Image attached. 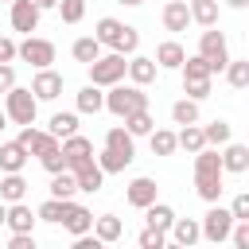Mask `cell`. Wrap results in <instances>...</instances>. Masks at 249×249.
<instances>
[{
  "label": "cell",
  "instance_id": "obj_46",
  "mask_svg": "<svg viewBox=\"0 0 249 249\" xmlns=\"http://www.w3.org/2000/svg\"><path fill=\"white\" fill-rule=\"evenodd\" d=\"M8 249H35V237L31 233H12L8 237Z\"/></svg>",
  "mask_w": 249,
  "mask_h": 249
},
{
  "label": "cell",
  "instance_id": "obj_43",
  "mask_svg": "<svg viewBox=\"0 0 249 249\" xmlns=\"http://www.w3.org/2000/svg\"><path fill=\"white\" fill-rule=\"evenodd\" d=\"M39 163H43V167H47L51 175H54V171H62V167H66V156H62V144H58L54 152H47V156H39Z\"/></svg>",
  "mask_w": 249,
  "mask_h": 249
},
{
  "label": "cell",
  "instance_id": "obj_49",
  "mask_svg": "<svg viewBox=\"0 0 249 249\" xmlns=\"http://www.w3.org/2000/svg\"><path fill=\"white\" fill-rule=\"evenodd\" d=\"M35 4H39V12H47V8H54L58 0H35Z\"/></svg>",
  "mask_w": 249,
  "mask_h": 249
},
{
  "label": "cell",
  "instance_id": "obj_9",
  "mask_svg": "<svg viewBox=\"0 0 249 249\" xmlns=\"http://www.w3.org/2000/svg\"><path fill=\"white\" fill-rule=\"evenodd\" d=\"M31 93L35 101H54L62 93V74H54L51 66H39V74L31 78Z\"/></svg>",
  "mask_w": 249,
  "mask_h": 249
},
{
  "label": "cell",
  "instance_id": "obj_26",
  "mask_svg": "<svg viewBox=\"0 0 249 249\" xmlns=\"http://www.w3.org/2000/svg\"><path fill=\"white\" fill-rule=\"evenodd\" d=\"M187 12H191V23H202V27L218 23V0H191Z\"/></svg>",
  "mask_w": 249,
  "mask_h": 249
},
{
  "label": "cell",
  "instance_id": "obj_15",
  "mask_svg": "<svg viewBox=\"0 0 249 249\" xmlns=\"http://www.w3.org/2000/svg\"><path fill=\"white\" fill-rule=\"evenodd\" d=\"M124 198H128V206L144 210L148 202H156V179H148V175L132 179V183H128V191H124Z\"/></svg>",
  "mask_w": 249,
  "mask_h": 249
},
{
  "label": "cell",
  "instance_id": "obj_21",
  "mask_svg": "<svg viewBox=\"0 0 249 249\" xmlns=\"http://www.w3.org/2000/svg\"><path fill=\"white\" fill-rule=\"evenodd\" d=\"M124 74L132 78V86H148V82L156 78V58H144V54H136V58H128Z\"/></svg>",
  "mask_w": 249,
  "mask_h": 249
},
{
  "label": "cell",
  "instance_id": "obj_3",
  "mask_svg": "<svg viewBox=\"0 0 249 249\" xmlns=\"http://www.w3.org/2000/svg\"><path fill=\"white\" fill-rule=\"evenodd\" d=\"M105 109H109L113 117H128V113H136V109H148V93H144L140 86H121V82H113L109 93H105Z\"/></svg>",
  "mask_w": 249,
  "mask_h": 249
},
{
  "label": "cell",
  "instance_id": "obj_6",
  "mask_svg": "<svg viewBox=\"0 0 249 249\" xmlns=\"http://www.w3.org/2000/svg\"><path fill=\"white\" fill-rule=\"evenodd\" d=\"M198 54L206 58L210 74H218V70L230 62V51H226V35H222V31H214V27H206V31H202V39H198Z\"/></svg>",
  "mask_w": 249,
  "mask_h": 249
},
{
  "label": "cell",
  "instance_id": "obj_50",
  "mask_svg": "<svg viewBox=\"0 0 249 249\" xmlns=\"http://www.w3.org/2000/svg\"><path fill=\"white\" fill-rule=\"evenodd\" d=\"M226 4H230V8H245L249 0H226Z\"/></svg>",
  "mask_w": 249,
  "mask_h": 249
},
{
  "label": "cell",
  "instance_id": "obj_23",
  "mask_svg": "<svg viewBox=\"0 0 249 249\" xmlns=\"http://www.w3.org/2000/svg\"><path fill=\"white\" fill-rule=\"evenodd\" d=\"M23 195H27L23 175L19 171H4V179H0V202H19Z\"/></svg>",
  "mask_w": 249,
  "mask_h": 249
},
{
  "label": "cell",
  "instance_id": "obj_29",
  "mask_svg": "<svg viewBox=\"0 0 249 249\" xmlns=\"http://www.w3.org/2000/svg\"><path fill=\"white\" fill-rule=\"evenodd\" d=\"M105 148H113V152H121V156H128V160L136 156V148H132V132H128V128H121V124L105 132Z\"/></svg>",
  "mask_w": 249,
  "mask_h": 249
},
{
  "label": "cell",
  "instance_id": "obj_24",
  "mask_svg": "<svg viewBox=\"0 0 249 249\" xmlns=\"http://www.w3.org/2000/svg\"><path fill=\"white\" fill-rule=\"evenodd\" d=\"M144 222H148L152 230H163V233H167V226L175 222V210H171L167 202H148V206H144Z\"/></svg>",
  "mask_w": 249,
  "mask_h": 249
},
{
  "label": "cell",
  "instance_id": "obj_4",
  "mask_svg": "<svg viewBox=\"0 0 249 249\" xmlns=\"http://www.w3.org/2000/svg\"><path fill=\"white\" fill-rule=\"evenodd\" d=\"M4 113H8V121H16V124H35L39 101H35V93H31V89L12 86V89L4 93Z\"/></svg>",
  "mask_w": 249,
  "mask_h": 249
},
{
  "label": "cell",
  "instance_id": "obj_41",
  "mask_svg": "<svg viewBox=\"0 0 249 249\" xmlns=\"http://www.w3.org/2000/svg\"><path fill=\"white\" fill-rule=\"evenodd\" d=\"M202 136H206V144H226V140H230V124H226V121H210V124L202 128Z\"/></svg>",
  "mask_w": 249,
  "mask_h": 249
},
{
  "label": "cell",
  "instance_id": "obj_35",
  "mask_svg": "<svg viewBox=\"0 0 249 249\" xmlns=\"http://www.w3.org/2000/svg\"><path fill=\"white\" fill-rule=\"evenodd\" d=\"M62 214H66V198H54V195L35 210V218H39V222H51V226H58V222H62Z\"/></svg>",
  "mask_w": 249,
  "mask_h": 249
},
{
  "label": "cell",
  "instance_id": "obj_20",
  "mask_svg": "<svg viewBox=\"0 0 249 249\" xmlns=\"http://www.w3.org/2000/svg\"><path fill=\"white\" fill-rule=\"evenodd\" d=\"M183 58H187V51H183L175 39H167V43H160V47H156V66H163V70H179V66H183Z\"/></svg>",
  "mask_w": 249,
  "mask_h": 249
},
{
  "label": "cell",
  "instance_id": "obj_37",
  "mask_svg": "<svg viewBox=\"0 0 249 249\" xmlns=\"http://www.w3.org/2000/svg\"><path fill=\"white\" fill-rule=\"evenodd\" d=\"M148 140H152V156H171L175 152V132H167V128H152Z\"/></svg>",
  "mask_w": 249,
  "mask_h": 249
},
{
  "label": "cell",
  "instance_id": "obj_14",
  "mask_svg": "<svg viewBox=\"0 0 249 249\" xmlns=\"http://www.w3.org/2000/svg\"><path fill=\"white\" fill-rule=\"evenodd\" d=\"M62 226L70 230V237H78V233H89V226H93V214H89L86 206H78L74 198H66V214H62Z\"/></svg>",
  "mask_w": 249,
  "mask_h": 249
},
{
  "label": "cell",
  "instance_id": "obj_30",
  "mask_svg": "<svg viewBox=\"0 0 249 249\" xmlns=\"http://www.w3.org/2000/svg\"><path fill=\"white\" fill-rule=\"evenodd\" d=\"M74 191H78V179H74V171H54L51 175V195L54 198H74Z\"/></svg>",
  "mask_w": 249,
  "mask_h": 249
},
{
  "label": "cell",
  "instance_id": "obj_40",
  "mask_svg": "<svg viewBox=\"0 0 249 249\" xmlns=\"http://www.w3.org/2000/svg\"><path fill=\"white\" fill-rule=\"evenodd\" d=\"M54 8H58V16H62L66 23H78V19L86 16V0H58Z\"/></svg>",
  "mask_w": 249,
  "mask_h": 249
},
{
  "label": "cell",
  "instance_id": "obj_22",
  "mask_svg": "<svg viewBox=\"0 0 249 249\" xmlns=\"http://www.w3.org/2000/svg\"><path fill=\"white\" fill-rule=\"evenodd\" d=\"M167 230H171V241H175V245H195V241L202 237V230H198L195 218H175Z\"/></svg>",
  "mask_w": 249,
  "mask_h": 249
},
{
  "label": "cell",
  "instance_id": "obj_47",
  "mask_svg": "<svg viewBox=\"0 0 249 249\" xmlns=\"http://www.w3.org/2000/svg\"><path fill=\"white\" fill-rule=\"evenodd\" d=\"M230 214H233V218H249V195H237L233 206H230Z\"/></svg>",
  "mask_w": 249,
  "mask_h": 249
},
{
  "label": "cell",
  "instance_id": "obj_42",
  "mask_svg": "<svg viewBox=\"0 0 249 249\" xmlns=\"http://www.w3.org/2000/svg\"><path fill=\"white\" fill-rule=\"evenodd\" d=\"M163 245H167V233H163V230H152V226H148V230L140 233V249H163Z\"/></svg>",
  "mask_w": 249,
  "mask_h": 249
},
{
  "label": "cell",
  "instance_id": "obj_13",
  "mask_svg": "<svg viewBox=\"0 0 249 249\" xmlns=\"http://www.w3.org/2000/svg\"><path fill=\"white\" fill-rule=\"evenodd\" d=\"M4 226H8L12 233H31V230H35V210L23 206V198H19V202H12V206L4 210Z\"/></svg>",
  "mask_w": 249,
  "mask_h": 249
},
{
  "label": "cell",
  "instance_id": "obj_45",
  "mask_svg": "<svg viewBox=\"0 0 249 249\" xmlns=\"http://www.w3.org/2000/svg\"><path fill=\"white\" fill-rule=\"evenodd\" d=\"M16 86V70H12V62H0V93H8Z\"/></svg>",
  "mask_w": 249,
  "mask_h": 249
},
{
  "label": "cell",
  "instance_id": "obj_27",
  "mask_svg": "<svg viewBox=\"0 0 249 249\" xmlns=\"http://www.w3.org/2000/svg\"><path fill=\"white\" fill-rule=\"evenodd\" d=\"M175 148H183V152H198V148H206V136H202V128L191 121V124H183L179 132H175Z\"/></svg>",
  "mask_w": 249,
  "mask_h": 249
},
{
  "label": "cell",
  "instance_id": "obj_53",
  "mask_svg": "<svg viewBox=\"0 0 249 249\" xmlns=\"http://www.w3.org/2000/svg\"><path fill=\"white\" fill-rule=\"evenodd\" d=\"M4 210H8V206H4V202H0V226H4Z\"/></svg>",
  "mask_w": 249,
  "mask_h": 249
},
{
  "label": "cell",
  "instance_id": "obj_2",
  "mask_svg": "<svg viewBox=\"0 0 249 249\" xmlns=\"http://www.w3.org/2000/svg\"><path fill=\"white\" fill-rule=\"evenodd\" d=\"M101 47H113L117 54H136V47H140V35H136V27H128V23H121V19H113V16H105V19H97V35H93Z\"/></svg>",
  "mask_w": 249,
  "mask_h": 249
},
{
  "label": "cell",
  "instance_id": "obj_51",
  "mask_svg": "<svg viewBox=\"0 0 249 249\" xmlns=\"http://www.w3.org/2000/svg\"><path fill=\"white\" fill-rule=\"evenodd\" d=\"M117 4H124V8H136V4H144V0H117Z\"/></svg>",
  "mask_w": 249,
  "mask_h": 249
},
{
  "label": "cell",
  "instance_id": "obj_8",
  "mask_svg": "<svg viewBox=\"0 0 249 249\" xmlns=\"http://www.w3.org/2000/svg\"><path fill=\"white\" fill-rule=\"evenodd\" d=\"M230 226H233V214H230V210H222V206H210L198 230H202V237H206V241H214V245H218V241H226V237H230Z\"/></svg>",
  "mask_w": 249,
  "mask_h": 249
},
{
  "label": "cell",
  "instance_id": "obj_32",
  "mask_svg": "<svg viewBox=\"0 0 249 249\" xmlns=\"http://www.w3.org/2000/svg\"><path fill=\"white\" fill-rule=\"evenodd\" d=\"M51 136H58V140H66V136H74L78 132V113H54L51 117V128H47Z\"/></svg>",
  "mask_w": 249,
  "mask_h": 249
},
{
  "label": "cell",
  "instance_id": "obj_16",
  "mask_svg": "<svg viewBox=\"0 0 249 249\" xmlns=\"http://www.w3.org/2000/svg\"><path fill=\"white\" fill-rule=\"evenodd\" d=\"M218 156H222V171H233V175L249 171V148L245 144H230L226 140V152H218Z\"/></svg>",
  "mask_w": 249,
  "mask_h": 249
},
{
  "label": "cell",
  "instance_id": "obj_33",
  "mask_svg": "<svg viewBox=\"0 0 249 249\" xmlns=\"http://www.w3.org/2000/svg\"><path fill=\"white\" fill-rule=\"evenodd\" d=\"M183 82H206L210 78V66H206V58L202 54H195V58H183Z\"/></svg>",
  "mask_w": 249,
  "mask_h": 249
},
{
  "label": "cell",
  "instance_id": "obj_5",
  "mask_svg": "<svg viewBox=\"0 0 249 249\" xmlns=\"http://www.w3.org/2000/svg\"><path fill=\"white\" fill-rule=\"evenodd\" d=\"M124 66H128V62H124V54H117V51H113V54H97V58L89 62V82H93V86H113V82L124 78Z\"/></svg>",
  "mask_w": 249,
  "mask_h": 249
},
{
  "label": "cell",
  "instance_id": "obj_11",
  "mask_svg": "<svg viewBox=\"0 0 249 249\" xmlns=\"http://www.w3.org/2000/svg\"><path fill=\"white\" fill-rule=\"evenodd\" d=\"M62 156H66V171H74V167H82V163H89L93 160V140H86V136H66L62 140Z\"/></svg>",
  "mask_w": 249,
  "mask_h": 249
},
{
  "label": "cell",
  "instance_id": "obj_52",
  "mask_svg": "<svg viewBox=\"0 0 249 249\" xmlns=\"http://www.w3.org/2000/svg\"><path fill=\"white\" fill-rule=\"evenodd\" d=\"M4 124H8V113H4V109H0V128H4Z\"/></svg>",
  "mask_w": 249,
  "mask_h": 249
},
{
  "label": "cell",
  "instance_id": "obj_31",
  "mask_svg": "<svg viewBox=\"0 0 249 249\" xmlns=\"http://www.w3.org/2000/svg\"><path fill=\"white\" fill-rule=\"evenodd\" d=\"M222 70H226V78H230L233 89H245L249 86V58H230Z\"/></svg>",
  "mask_w": 249,
  "mask_h": 249
},
{
  "label": "cell",
  "instance_id": "obj_38",
  "mask_svg": "<svg viewBox=\"0 0 249 249\" xmlns=\"http://www.w3.org/2000/svg\"><path fill=\"white\" fill-rule=\"evenodd\" d=\"M128 163H132V160H128V156H121V152H113V148H105V152L97 156V167H101L105 175H117V171H124Z\"/></svg>",
  "mask_w": 249,
  "mask_h": 249
},
{
  "label": "cell",
  "instance_id": "obj_7",
  "mask_svg": "<svg viewBox=\"0 0 249 249\" xmlns=\"http://www.w3.org/2000/svg\"><path fill=\"white\" fill-rule=\"evenodd\" d=\"M16 54L39 70V66H51V62H54V43H51V39H35V35H27V39L16 47Z\"/></svg>",
  "mask_w": 249,
  "mask_h": 249
},
{
  "label": "cell",
  "instance_id": "obj_10",
  "mask_svg": "<svg viewBox=\"0 0 249 249\" xmlns=\"http://www.w3.org/2000/svg\"><path fill=\"white\" fill-rule=\"evenodd\" d=\"M16 140L27 148V156H47V152H54V148H58V136H51V132H39V128H31V124H23Z\"/></svg>",
  "mask_w": 249,
  "mask_h": 249
},
{
  "label": "cell",
  "instance_id": "obj_19",
  "mask_svg": "<svg viewBox=\"0 0 249 249\" xmlns=\"http://www.w3.org/2000/svg\"><path fill=\"white\" fill-rule=\"evenodd\" d=\"M23 163H27V148L19 140L0 144V171H23Z\"/></svg>",
  "mask_w": 249,
  "mask_h": 249
},
{
  "label": "cell",
  "instance_id": "obj_18",
  "mask_svg": "<svg viewBox=\"0 0 249 249\" xmlns=\"http://www.w3.org/2000/svg\"><path fill=\"white\" fill-rule=\"evenodd\" d=\"M187 23H191L187 0H163V27L167 31H187Z\"/></svg>",
  "mask_w": 249,
  "mask_h": 249
},
{
  "label": "cell",
  "instance_id": "obj_36",
  "mask_svg": "<svg viewBox=\"0 0 249 249\" xmlns=\"http://www.w3.org/2000/svg\"><path fill=\"white\" fill-rule=\"evenodd\" d=\"M171 121H175V124H191V121H198V101H195V97L175 101V105H171Z\"/></svg>",
  "mask_w": 249,
  "mask_h": 249
},
{
  "label": "cell",
  "instance_id": "obj_44",
  "mask_svg": "<svg viewBox=\"0 0 249 249\" xmlns=\"http://www.w3.org/2000/svg\"><path fill=\"white\" fill-rule=\"evenodd\" d=\"M183 93H187V97H195V101L210 97V78H206V82H183Z\"/></svg>",
  "mask_w": 249,
  "mask_h": 249
},
{
  "label": "cell",
  "instance_id": "obj_54",
  "mask_svg": "<svg viewBox=\"0 0 249 249\" xmlns=\"http://www.w3.org/2000/svg\"><path fill=\"white\" fill-rule=\"evenodd\" d=\"M8 4H12V0H8Z\"/></svg>",
  "mask_w": 249,
  "mask_h": 249
},
{
  "label": "cell",
  "instance_id": "obj_34",
  "mask_svg": "<svg viewBox=\"0 0 249 249\" xmlns=\"http://www.w3.org/2000/svg\"><path fill=\"white\" fill-rule=\"evenodd\" d=\"M124 128H128L132 136H148V132L156 128V121H152V113H148V109H136V113H128V117H124Z\"/></svg>",
  "mask_w": 249,
  "mask_h": 249
},
{
  "label": "cell",
  "instance_id": "obj_25",
  "mask_svg": "<svg viewBox=\"0 0 249 249\" xmlns=\"http://www.w3.org/2000/svg\"><path fill=\"white\" fill-rule=\"evenodd\" d=\"M97 237H101V245H109V241H117L121 233H124V226H121V218L117 214H101V218H93V226H89Z\"/></svg>",
  "mask_w": 249,
  "mask_h": 249
},
{
  "label": "cell",
  "instance_id": "obj_28",
  "mask_svg": "<svg viewBox=\"0 0 249 249\" xmlns=\"http://www.w3.org/2000/svg\"><path fill=\"white\" fill-rule=\"evenodd\" d=\"M105 109V93H101V86H86V89H78V113H101Z\"/></svg>",
  "mask_w": 249,
  "mask_h": 249
},
{
  "label": "cell",
  "instance_id": "obj_1",
  "mask_svg": "<svg viewBox=\"0 0 249 249\" xmlns=\"http://www.w3.org/2000/svg\"><path fill=\"white\" fill-rule=\"evenodd\" d=\"M222 156L214 152V148H198L195 152V191H198V198H206V202H218V195H222Z\"/></svg>",
  "mask_w": 249,
  "mask_h": 249
},
{
  "label": "cell",
  "instance_id": "obj_48",
  "mask_svg": "<svg viewBox=\"0 0 249 249\" xmlns=\"http://www.w3.org/2000/svg\"><path fill=\"white\" fill-rule=\"evenodd\" d=\"M12 58H16V43L0 35V62H12Z\"/></svg>",
  "mask_w": 249,
  "mask_h": 249
},
{
  "label": "cell",
  "instance_id": "obj_17",
  "mask_svg": "<svg viewBox=\"0 0 249 249\" xmlns=\"http://www.w3.org/2000/svg\"><path fill=\"white\" fill-rule=\"evenodd\" d=\"M74 179H78V191H86V195H97L101 191V183H105V171L89 160V163H82V167H74Z\"/></svg>",
  "mask_w": 249,
  "mask_h": 249
},
{
  "label": "cell",
  "instance_id": "obj_12",
  "mask_svg": "<svg viewBox=\"0 0 249 249\" xmlns=\"http://www.w3.org/2000/svg\"><path fill=\"white\" fill-rule=\"evenodd\" d=\"M39 4L35 0H12V27L16 31H23V35H31L35 27H39Z\"/></svg>",
  "mask_w": 249,
  "mask_h": 249
},
{
  "label": "cell",
  "instance_id": "obj_39",
  "mask_svg": "<svg viewBox=\"0 0 249 249\" xmlns=\"http://www.w3.org/2000/svg\"><path fill=\"white\" fill-rule=\"evenodd\" d=\"M97 54H101V43H97L93 35H86V39H74V58H78V62H86V66H89Z\"/></svg>",
  "mask_w": 249,
  "mask_h": 249
}]
</instances>
